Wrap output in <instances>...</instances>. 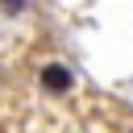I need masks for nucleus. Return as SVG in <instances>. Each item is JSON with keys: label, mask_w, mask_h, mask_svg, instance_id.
Here are the masks:
<instances>
[{"label": "nucleus", "mask_w": 133, "mask_h": 133, "mask_svg": "<svg viewBox=\"0 0 133 133\" xmlns=\"http://www.w3.org/2000/svg\"><path fill=\"white\" fill-rule=\"evenodd\" d=\"M37 83H42L50 96H66V91L75 87V75H71V66H66V62H46V66H42V75H37Z\"/></svg>", "instance_id": "1"}, {"label": "nucleus", "mask_w": 133, "mask_h": 133, "mask_svg": "<svg viewBox=\"0 0 133 133\" xmlns=\"http://www.w3.org/2000/svg\"><path fill=\"white\" fill-rule=\"evenodd\" d=\"M0 8H4V12H25L29 0H0Z\"/></svg>", "instance_id": "2"}]
</instances>
